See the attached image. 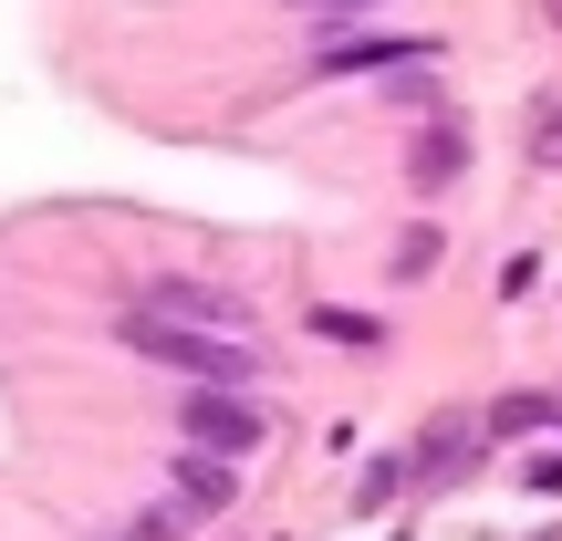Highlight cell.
<instances>
[{
  "instance_id": "1",
  "label": "cell",
  "mask_w": 562,
  "mask_h": 541,
  "mask_svg": "<svg viewBox=\"0 0 562 541\" xmlns=\"http://www.w3.org/2000/svg\"><path fill=\"white\" fill-rule=\"evenodd\" d=\"M125 343H136L146 364H167V375H188V385H250L261 375V334L178 323V313H146V302H125Z\"/></svg>"
},
{
  "instance_id": "2",
  "label": "cell",
  "mask_w": 562,
  "mask_h": 541,
  "mask_svg": "<svg viewBox=\"0 0 562 541\" xmlns=\"http://www.w3.org/2000/svg\"><path fill=\"white\" fill-rule=\"evenodd\" d=\"M188 438L229 459V448H261V417L240 406V385H188Z\"/></svg>"
},
{
  "instance_id": "3",
  "label": "cell",
  "mask_w": 562,
  "mask_h": 541,
  "mask_svg": "<svg viewBox=\"0 0 562 541\" xmlns=\"http://www.w3.org/2000/svg\"><path fill=\"white\" fill-rule=\"evenodd\" d=\"M146 313H178V323H229V334H250V302L240 292H209V281H146Z\"/></svg>"
},
{
  "instance_id": "4",
  "label": "cell",
  "mask_w": 562,
  "mask_h": 541,
  "mask_svg": "<svg viewBox=\"0 0 562 541\" xmlns=\"http://www.w3.org/2000/svg\"><path fill=\"white\" fill-rule=\"evenodd\" d=\"M406 53H427V42L417 32H334V42H323V74H364V63H406Z\"/></svg>"
},
{
  "instance_id": "5",
  "label": "cell",
  "mask_w": 562,
  "mask_h": 541,
  "mask_svg": "<svg viewBox=\"0 0 562 541\" xmlns=\"http://www.w3.org/2000/svg\"><path fill=\"white\" fill-rule=\"evenodd\" d=\"M459 167H469V125H459V115H438V125L417 136V157H406V178H417V188H448Z\"/></svg>"
},
{
  "instance_id": "6",
  "label": "cell",
  "mask_w": 562,
  "mask_h": 541,
  "mask_svg": "<svg viewBox=\"0 0 562 541\" xmlns=\"http://www.w3.org/2000/svg\"><path fill=\"white\" fill-rule=\"evenodd\" d=\"M178 500L188 510H220L229 500V459H178Z\"/></svg>"
},
{
  "instance_id": "7",
  "label": "cell",
  "mask_w": 562,
  "mask_h": 541,
  "mask_svg": "<svg viewBox=\"0 0 562 541\" xmlns=\"http://www.w3.org/2000/svg\"><path fill=\"white\" fill-rule=\"evenodd\" d=\"M313 334H323V343H355V354H375V343H385L375 313H313Z\"/></svg>"
},
{
  "instance_id": "8",
  "label": "cell",
  "mask_w": 562,
  "mask_h": 541,
  "mask_svg": "<svg viewBox=\"0 0 562 541\" xmlns=\"http://www.w3.org/2000/svg\"><path fill=\"white\" fill-rule=\"evenodd\" d=\"M396 271H406V281L438 271V229H406V240H396Z\"/></svg>"
},
{
  "instance_id": "9",
  "label": "cell",
  "mask_w": 562,
  "mask_h": 541,
  "mask_svg": "<svg viewBox=\"0 0 562 541\" xmlns=\"http://www.w3.org/2000/svg\"><path fill=\"white\" fill-rule=\"evenodd\" d=\"M531 157L562 167V104H531Z\"/></svg>"
},
{
  "instance_id": "10",
  "label": "cell",
  "mask_w": 562,
  "mask_h": 541,
  "mask_svg": "<svg viewBox=\"0 0 562 541\" xmlns=\"http://www.w3.org/2000/svg\"><path fill=\"white\" fill-rule=\"evenodd\" d=\"M178 521H188V500H178V510H146V521H125L115 541H178Z\"/></svg>"
},
{
  "instance_id": "11",
  "label": "cell",
  "mask_w": 562,
  "mask_h": 541,
  "mask_svg": "<svg viewBox=\"0 0 562 541\" xmlns=\"http://www.w3.org/2000/svg\"><path fill=\"white\" fill-rule=\"evenodd\" d=\"M302 11H375V0H302Z\"/></svg>"
},
{
  "instance_id": "12",
  "label": "cell",
  "mask_w": 562,
  "mask_h": 541,
  "mask_svg": "<svg viewBox=\"0 0 562 541\" xmlns=\"http://www.w3.org/2000/svg\"><path fill=\"white\" fill-rule=\"evenodd\" d=\"M542 11H552V21H562V0H542Z\"/></svg>"
}]
</instances>
